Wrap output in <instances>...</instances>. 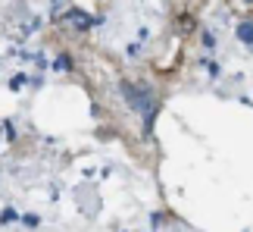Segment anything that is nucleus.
<instances>
[{
    "label": "nucleus",
    "instance_id": "nucleus-1",
    "mask_svg": "<svg viewBox=\"0 0 253 232\" xmlns=\"http://www.w3.org/2000/svg\"><path fill=\"white\" fill-rule=\"evenodd\" d=\"M122 98L131 104V110H138L144 116V135L153 132V119H157V110L160 104L153 98V91L147 85H131V82H122Z\"/></svg>",
    "mask_w": 253,
    "mask_h": 232
},
{
    "label": "nucleus",
    "instance_id": "nucleus-2",
    "mask_svg": "<svg viewBox=\"0 0 253 232\" xmlns=\"http://www.w3.org/2000/svg\"><path fill=\"white\" fill-rule=\"evenodd\" d=\"M66 22H72L79 32H87V28H91L97 19H91L87 13H82V9H66Z\"/></svg>",
    "mask_w": 253,
    "mask_h": 232
},
{
    "label": "nucleus",
    "instance_id": "nucleus-3",
    "mask_svg": "<svg viewBox=\"0 0 253 232\" xmlns=\"http://www.w3.org/2000/svg\"><path fill=\"white\" fill-rule=\"evenodd\" d=\"M238 41L247 44V47H253V22H250V19H244V22L238 25Z\"/></svg>",
    "mask_w": 253,
    "mask_h": 232
},
{
    "label": "nucleus",
    "instance_id": "nucleus-4",
    "mask_svg": "<svg viewBox=\"0 0 253 232\" xmlns=\"http://www.w3.org/2000/svg\"><path fill=\"white\" fill-rule=\"evenodd\" d=\"M53 69L69 72V69H72V57H69V54H60V57H56V63H53Z\"/></svg>",
    "mask_w": 253,
    "mask_h": 232
},
{
    "label": "nucleus",
    "instance_id": "nucleus-5",
    "mask_svg": "<svg viewBox=\"0 0 253 232\" xmlns=\"http://www.w3.org/2000/svg\"><path fill=\"white\" fill-rule=\"evenodd\" d=\"M13 220H16V210H13V207H6L3 214H0V223H3V226H6V223H13Z\"/></svg>",
    "mask_w": 253,
    "mask_h": 232
},
{
    "label": "nucleus",
    "instance_id": "nucleus-6",
    "mask_svg": "<svg viewBox=\"0 0 253 232\" xmlns=\"http://www.w3.org/2000/svg\"><path fill=\"white\" fill-rule=\"evenodd\" d=\"M25 82H28L25 75H13V79H9V88H13V91H19V88H22Z\"/></svg>",
    "mask_w": 253,
    "mask_h": 232
},
{
    "label": "nucleus",
    "instance_id": "nucleus-7",
    "mask_svg": "<svg viewBox=\"0 0 253 232\" xmlns=\"http://www.w3.org/2000/svg\"><path fill=\"white\" fill-rule=\"evenodd\" d=\"M3 132H6V138H9V141L16 138V129H13V122H3Z\"/></svg>",
    "mask_w": 253,
    "mask_h": 232
},
{
    "label": "nucleus",
    "instance_id": "nucleus-8",
    "mask_svg": "<svg viewBox=\"0 0 253 232\" xmlns=\"http://www.w3.org/2000/svg\"><path fill=\"white\" fill-rule=\"evenodd\" d=\"M22 223H25V226H38V217H35V214H25Z\"/></svg>",
    "mask_w": 253,
    "mask_h": 232
},
{
    "label": "nucleus",
    "instance_id": "nucleus-9",
    "mask_svg": "<svg viewBox=\"0 0 253 232\" xmlns=\"http://www.w3.org/2000/svg\"><path fill=\"white\" fill-rule=\"evenodd\" d=\"M203 47H216V38H212L210 32H207V35H203Z\"/></svg>",
    "mask_w": 253,
    "mask_h": 232
},
{
    "label": "nucleus",
    "instance_id": "nucleus-10",
    "mask_svg": "<svg viewBox=\"0 0 253 232\" xmlns=\"http://www.w3.org/2000/svg\"><path fill=\"white\" fill-rule=\"evenodd\" d=\"M247 3H253V0H247Z\"/></svg>",
    "mask_w": 253,
    "mask_h": 232
}]
</instances>
